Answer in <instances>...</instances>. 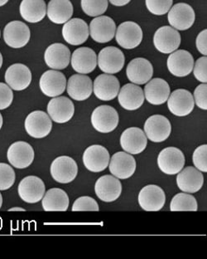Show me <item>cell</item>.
I'll use <instances>...</instances> for the list:
<instances>
[{"label": "cell", "mask_w": 207, "mask_h": 259, "mask_svg": "<svg viewBox=\"0 0 207 259\" xmlns=\"http://www.w3.org/2000/svg\"><path fill=\"white\" fill-rule=\"evenodd\" d=\"M90 121L93 127L99 133H110L119 125V114L114 107L102 105L94 109Z\"/></svg>", "instance_id": "cell-1"}, {"label": "cell", "mask_w": 207, "mask_h": 259, "mask_svg": "<svg viewBox=\"0 0 207 259\" xmlns=\"http://www.w3.org/2000/svg\"><path fill=\"white\" fill-rule=\"evenodd\" d=\"M98 66L106 74H115L120 72L125 63L124 54L116 47H106L98 55Z\"/></svg>", "instance_id": "cell-2"}, {"label": "cell", "mask_w": 207, "mask_h": 259, "mask_svg": "<svg viewBox=\"0 0 207 259\" xmlns=\"http://www.w3.org/2000/svg\"><path fill=\"white\" fill-rule=\"evenodd\" d=\"M50 171L53 180L57 182L68 184L76 179L78 174V166L72 158L62 155L53 160Z\"/></svg>", "instance_id": "cell-3"}, {"label": "cell", "mask_w": 207, "mask_h": 259, "mask_svg": "<svg viewBox=\"0 0 207 259\" xmlns=\"http://www.w3.org/2000/svg\"><path fill=\"white\" fill-rule=\"evenodd\" d=\"M26 132L30 137L36 139H41L47 137L53 128L51 118L42 111L31 112L24 123Z\"/></svg>", "instance_id": "cell-4"}, {"label": "cell", "mask_w": 207, "mask_h": 259, "mask_svg": "<svg viewBox=\"0 0 207 259\" xmlns=\"http://www.w3.org/2000/svg\"><path fill=\"white\" fill-rule=\"evenodd\" d=\"M116 42L124 49H134L143 40V31L140 26L134 22L121 23L115 32Z\"/></svg>", "instance_id": "cell-5"}, {"label": "cell", "mask_w": 207, "mask_h": 259, "mask_svg": "<svg viewBox=\"0 0 207 259\" xmlns=\"http://www.w3.org/2000/svg\"><path fill=\"white\" fill-rule=\"evenodd\" d=\"M185 164L184 154L176 147H168L159 153L158 165L162 172L167 175L179 173Z\"/></svg>", "instance_id": "cell-6"}, {"label": "cell", "mask_w": 207, "mask_h": 259, "mask_svg": "<svg viewBox=\"0 0 207 259\" xmlns=\"http://www.w3.org/2000/svg\"><path fill=\"white\" fill-rule=\"evenodd\" d=\"M153 44L161 54H170L177 50L181 44V35L175 28L164 26L155 32Z\"/></svg>", "instance_id": "cell-7"}, {"label": "cell", "mask_w": 207, "mask_h": 259, "mask_svg": "<svg viewBox=\"0 0 207 259\" xmlns=\"http://www.w3.org/2000/svg\"><path fill=\"white\" fill-rule=\"evenodd\" d=\"M110 160L111 156L107 149L99 145L89 146L83 154L84 165L94 173L105 170L108 167Z\"/></svg>", "instance_id": "cell-8"}, {"label": "cell", "mask_w": 207, "mask_h": 259, "mask_svg": "<svg viewBox=\"0 0 207 259\" xmlns=\"http://www.w3.org/2000/svg\"><path fill=\"white\" fill-rule=\"evenodd\" d=\"M168 12V22L177 30H187L193 25L196 15L193 9L187 4H177Z\"/></svg>", "instance_id": "cell-9"}, {"label": "cell", "mask_w": 207, "mask_h": 259, "mask_svg": "<svg viewBox=\"0 0 207 259\" xmlns=\"http://www.w3.org/2000/svg\"><path fill=\"white\" fill-rule=\"evenodd\" d=\"M46 187L43 181L37 176H27L21 181L18 188L19 196L28 204H35L41 200Z\"/></svg>", "instance_id": "cell-10"}, {"label": "cell", "mask_w": 207, "mask_h": 259, "mask_svg": "<svg viewBox=\"0 0 207 259\" xmlns=\"http://www.w3.org/2000/svg\"><path fill=\"white\" fill-rule=\"evenodd\" d=\"M4 39L10 48L21 49L29 42L30 29L23 22H10L4 29Z\"/></svg>", "instance_id": "cell-11"}, {"label": "cell", "mask_w": 207, "mask_h": 259, "mask_svg": "<svg viewBox=\"0 0 207 259\" xmlns=\"http://www.w3.org/2000/svg\"><path fill=\"white\" fill-rule=\"evenodd\" d=\"M144 132L147 139L152 142H163L170 136L172 125L165 116L153 115L146 120Z\"/></svg>", "instance_id": "cell-12"}, {"label": "cell", "mask_w": 207, "mask_h": 259, "mask_svg": "<svg viewBox=\"0 0 207 259\" xmlns=\"http://www.w3.org/2000/svg\"><path fill=\"white\" fill-rule=\"evenodd\" d=\"M7 157L12 166L18 169H25L30 166L34 160V151L25 141H17L10 146Z\"/></svg>", "instance_id": "cell-13"}, {"label": "cell", "mask_w": 207, "mask_h": 259, "mask_svg": "<svg viewBox=\"0 0 207 259\" xmlns=\"http://www.w3.org/2000/svg\"><path fill=\"white\" fill-rule=\"evenodd\" d=\"M138 204L145 211H159L164 208L166 195L164 190L158 185H149L143 187L138 194Z\"/></svg>", "instance_id": "cell-14"}, {"label": "cell", "mask_w": 207, "mask_h": 259, "mask_svg": "<svg viewBox=\"0 0 207 259\" xmlns=\"http://www.w3.org/2000/svg\"><path fill=\"white\" fill-rule=\"evenodd\" d=\"M168 99V107L171 113L177 116H188L195 107L193 96L189 91L177 89L170 93Z\"/></svg>", "instance_id": "cell-15"}, {"label": "cell", "mask_w": 207, "mask_h": 259, "mask_svg": "<svg viewBox=\"0 0 207 259\" xmlns=\"http://www.w3.org/2000/svg\"><path fill=\"white\" fill-rule=\"evenodd\" d=\"M89 32L94 42L106 44L115 37L116 25L110 17L98 16L90 22Z\"/></svg>", "instance_id": "cell-16"}, {"label": "cell", "mask_w": 207, "mask_h": 259, "mask_svg": "<svg viewBox=\"0 0 207 259\" xmlns=\"http://www.w3.org/2000/svg\"><path fill=\"white\" fill-rule=\"evenodd\" d=\"M40 89L44 95L57 97L62 95L67 88V78L62 72L49 70L41 75L39 81Z\"/></svg>", "instance_id": "cell-17"}, {"label": "cell", "mask_w": 207, "mask_h": 259, "mask_svg": "<svg viewBox=\"0 0 207 259\" xmlns=\"http://www.w3.org/2000/svg\"><path fill=\"white\" fill-rule=\"evenodd\" d=\"M147 144V137L140 128H128L120 137V146L125 152L130 155H138L143 152Z\"/></svg>", "instance_id": "cell-18"}, {"label": "cell", "mask_w": 207, "mask_h": 259, "mask_svg": "<svg viewBox=\"0 0 207 259\" xmlns=\"http://www.w3.org/2000/svg\"><path fill=\"white\" fill-rule=\"evenodd\" d=\"M90 35L87 23L81 19H70L62 28V36L67 44L79 46L86 42Z\"/></svg>", "instance_id": "cell-19"}, {"label": "cell", "mask_w": 207, "mask_h": 259, "mask_svg": "<svg viewBox=\"0 0 207 259\" xmlns=\"http://www.w3.org/2000/svg\"><path fill=\"white\" fill-rule=\"evenodd\" d=\"M168 71L177 77L188 76L194 67V58L188 51L176 50L168 58Z\"/></svg>", "instance_id": "cell-20"}, {"label": "cell", "mask_w": 207, "mask_h": 259, "mask_svg": "<svg viewBox=\"0 0 207 259\" xmlns=\"http://www.w3.org/2000/svg\"><path fill=\"white\" fill-rule=\"evenodd\" d=\"M110 171L116 178L126 180L131 177L135 172L136 160L130 154L127 152L115 153L111 157L108 165Z\"/></svg>", "instance_id": "cell-21"}, {"label": "cell", "mask_w": 207, "mask_h": 259, "mask_svg": "<svg viewBox=\"0 0 207 259\" xmlns=\"http://www.w3.org/2000/svg\"><path fill=\"white\" fill-rule=\"evenodd\" d=\"M120 84L116 76L111 74H101L97 76L93 85L94 95L101 101H111L117 97Z\"/></svg>", "instance_id": "cell-22"}, {"label": "cell", "mask_w": 207, "mask_h": 259, "mask_svg": "<svg viewBox=\"0 0 207 259\" xmlns=\"http://www.w3.org/2000/svg\"><path fill=\"white\" fill-rule=\"evenodd\" d=\"M97 197L102 201L113 202L119 199L122 192L120 180L112 176H104L98 179L94 185Z\"/></svg>", "instance_id": "cell-23"}, {"label": "cell", "mask_w": 207, "mask_h": 259, "mask_svg": "<svg viewBox=\"0 0 207 259\" xmlns=\"http://www.w3.org/2000/svg\"><path fill=\"white\" fill-rule=\"evenodd\" d=\"M75 112L73 102L66 97L51 99L47 105V113L51 120L57 123H66L72 120Z\"/></svg>", "instance_id": "cell-24"}, {"label": "cell", "mask_w": 207, "mask_h": 259, "mask_svg": "<svg viewBox=\"0 0 207 259\" xmlns=\"http://www.w3.org/2000/svg\"><path fill=\"white\" fill-rule=\"evenodd\" d=\"M5 81L13 90H25L32 81V72L25 65H12L5 72Z\"/></svg>", "instance_id": "cell-25"}, {"label": "cell", "mask_w": 207, "mask_h": 259, "mask_svg": "<svg viewBox=\"0 0 207 259\" xmlns=\"http://www.w3.org/2000/svg\"><path fill=\"white\" fill-rule=\"evenodd\" d=\"M126 74L128 79L133 83L143 85L152 78L153 67L149 61L145 58H134L128 65Z\"/></svg>", "instance_id": "cell-26"}, {"label": "cell", "mask_w": 207, "mask_h": 259, "mask_svg": "<svg viewBox=\"0 0 207 259\" xmlns=\"http://www.w3.org/2000/svg\"><path fill=\"white\" fill-rule=\"evenodd\" d=\"M44 60L47 67L51 69H65L71 61V52L64 44H53L46 49Z\"/></svg>", "instance_id": "cell-27"}, {"label": "cell", "mask_w": 207, "mask_h": 259, "mask_svg": "<svg viewBox=\"0 0 207 259\" xmlns=\"http://www.w3.org/2000/svg\"><path fill=\"white\" fill-rule=\"evenodd\" d=\"M177 184L182 192L193 194L202 188L204 176L196 168L186 167L177 175Z\"/></svg>", "instance_id": "cell-28"}, {"label": "cell", "mask_w": 207, "mask_h": 259, "mask_svg": "<svg viewBox=\"0 0 207 259\" xmlns=\"http://www.w3.org/2000/svg\"><path fill=\"white\" fill-rule=\"evenodd\" d=\"M118 94L120 106L128 111H135L140 108L144 102L143 89L136 84L124 85Z\"/></svg>", "instance_id": "cell-29"}, {"label": "cell", "mask_w": 207, "mask_h": 259, "mask_svg": "<svg viewBox=\"0 0 207 259\" xmlns=\"http://www.w3.org/2000/svg\"><path fill=\"white\" fill-rule=\"evenodd\" d=\"M97 66V55L90 48H79L72 56V67L80 74L92 72Z\"/></svg>", "instance_id": "cell-30"}, {"label": "cell", "mask_w": 207, "mask_h": 259, "mask_svg": "<svg viewBox=\"0 0 207 259\" xmlns=\"http://www.w3.org/2000/svg\"><path fill=\"white\" fill-rule=\"evenodd\" d=\"M67 88L68 95L79 102L88 99L92 94V81L85 74H75L71 76Z\"/></svg>", "instance_id": "cell-31"}, {"label": "cell", "mask_w": 207, "mask_h": 259, "mask_svg": "<svg viewBox=\"0 0 207 259\" xmlns=\"http://www.w3.org/2000/svg\"><path fill=\"white\" fill-rule=\"evenodd\" d=\"M170 93V87L162 78L151 79L144 88L145 98L150 104L155 106L165 103Z\"/></svg>", "instance_id": "cell-32"}, {"label": "cell", "mask_w": 207, "mask_h": 259, "mask_svg": "<svg viewBox=\"0 0 207 259\" xmlns=\"http://www.w3.org/2000/svg\"><path fill=\"white\" fill-rule=\"evenodd\" d=\"M46 14L49 20L56 24H63L72 19L73 5L70 0H51Z\"/></svg>", "instance_id": "cell-33"}, {"label": "cell", "mask_w": 207, "mask_h": 259, "mask_svg": "<svg viewBox=\"0 0 207 259\" xmlns=\"http://www.w3.org/2000/svg\"><path fill=\"white\" fill-rule=\"evenodd\" d=\"M19 10L21 16L25 21L38 23L46 16V3L44 0H23Z\"/></svg>", "instance_id": "cell-34"}, {"label": "cell", "mask_w": 207, "mask_h": 259, "mask_svg": "<svg viewBox=\"0 0 207 259\" xmlns=\"http://www.w3.org/2000/svg\"><path fill=\"white\" fill-rule=\"evenodd\" d=\"M41 200L45 211H67L69 206V197L64 190L58 188L49 190Z\"/></svg>", "instance_id": "cell-35"}, {"label": "cell", "mask_w": 207, "mask_h": 259, "mask_svg": "<svg viewBox=\"0 0 207 259\" xmlns=\"http://www.w3.org/2000/svg\"><path fill=\"white\" fill-rule=\"evenodd\" d=\"M197 208L195 197L186 193L176 194L171 201V211H197Z\"/></svg>", "instance_id": "cell-36"}, {"label": "cell", "mask_w": 207, "mask_h": 259, "mask_svg": "<svg viewBox=\"0 0 207 259\" xmlns=\"http://www.w3.org/2000/svg\"><path fill=\"white\" fill-rule=\"evenodd\" d=\"M108 0H81V8L88 16L98 17L108 9Z\"/></svg>", "instance_id": "cell-37"}, {"label": "cell", "mask_w": 207, "mask_h": 259, "mask_svg": "<svg viewBox=\"0 0 207 259\" xmlns=\"http://www.w3.org/2000/svg\"><path fill=\"white\" fill-rule=\"evenodd\" d=\"M15 182V172L9 164L0 163V190H7Z\"/></svg>", "instance_id": "cell-38"}, {"label": "cell", "mask_w": 207, "mask_h": 259, "mask_svg": "<svg viewBox=\"0 0 207 259\" xmlns=\"http://www.w3.org/2000/svg\"><path fill=\"white\" fill-rule=\"evenodd\" d=\"M146 7L151 14L164 15L168 14L173 6V0H146Z\"/></svg>", "instance_id": "cell-39"}, {"label": "cell", "mask_w": 207, "mask_h": 259, "mask_svg": "<svg viewBox=\"0 0 207 259\" xmlns=\"http://www.w3.org/2000/svg\"><path fill=\"white\" fill-rule=\"evenodd\" d=\"M99 204L93 198L80 197L74 202L72 211H99Z\"/></svg>", "instance_id": "cell-40"}, {"label": "cell", "mask_w": 207, "mask_h": 259, "mask_svg": "<svg viewBox=\"0 0 207 259\" xmlns=\"http://www.w3.org/2000/svg\"><path fill=\"white\" fill-rule=\"evenodd\" d=\"M193 164L198 170L207 172V146L202 145L195 150L192 156Z\"/></svg>", "instance_id": "cell-41"}, {"label": "cell", "mask_w": 207, "mask_h": 259, "mask_svg": "<svg viewBox=\"0 0 207 259\" xmlns=\"http://www.w3.org/2000/svg\"><path fill=\"white\" fill-rule=\"evenodd\" d=\"M207 58L206 57L200 58L196 61L193 67L194 76L197 81L206 83L207 81Z\"/></svg>", "instance_id": "cell-42"}, {"label": "cell", "mask_w": 207, "mask_h": 259, "mask_svg": "<svg viewBox=\"0 0 207 259\" xmlns=\"http://www.w3.org/2000/svg\"><path fill=\"white\" fill-rule=\"evenodd\" d=\"M14 100V93L7 84L0 82V110L10 107Z\"/></svg>", "instance_id": "cell-43"}, {"label": "cell", "mask_w": 207, "mask_h": 259, "mask_svg": "<svg viewBox=\"0 0 207 259\" xmlns=\"http://www.w3.org/2000/svg\"><path fill=\"white\" fill-rule=\"evenodd\" d=\"M194 102L196 106L202 110H207V85L200 84L194 92Z\"/></svg>", "instance_id": "cell-44"}, {"label": "cell", "mask_w": 207, "mask_h": 259, "mask_svg": "<svg viewBox=\"0 0 207 259\" xmlns=\"http://www.w3.org/2000/svg\"><path fill=\"white\" fill-rule=\"evenodd\" d=\"M207 30L201 31V32L198 34L197 37H196V49L198 51L200 52V54L202 55H207Z\"/></svg>", "instance_id": "cell-45"}, {"label": "cell", "mask_w": 207, "mask_h": 259, "mask_svg": "<svg viewBox=\"0 0 207 259\" xmlns=\"http://www.w3.org/2000/svg\"><path fill=\"white\" fill-rule=\"evenodd\" d=\"M111 3V5L114 6H117V7H122L124 5H128L131 0H108Z\"/></svg>", "instance_id": "cell-46"}, {"label": "cell", "mask_w": 207, "mask_h": 259, "mask_svg": "<svg viewBox=\"0 0 207 259\" xmlns=\"http://www.w3.org/2000/svg\"><path fill=\"white\" fill-rule=\"evenodd\" d=\"M10 211H25V209L20 207H14V208H10Z\"/></svg>", "instance_id": "cell-47"}, {"label": "cell", "mask_w": 207, "mask_h": 259, "mask_svg": "<svg viewBox=\"0 0 207 259\" xmlns=\"http://www.w3.org/2000/svg\"><path fill=\"white\" fill-rule=\"evenodd\" d=\"M8 2H9V0H0V7L6 5Z\"/></svg>", "instance_id": "cell-48"}, {"label": "cell", "mask_w": 207, "mask_h": 259, "mask_svg": "<svg viewBox=\"0 0 207 259\" xmlns=\"http://www.w3.org/2000/svg\"><path fill=\"white\" fill-rule=\"evenodd\" d=\"M3 125V116L2 115H1V113H0V129L2 128Z\"/></svg>", "instance_id": "cell-49"}, {"label": "cell", "mask_w": 207, "mask_h": 259, "mask_svg": "<svg viewBox=\"0 0 207 259\" xmlns=\"http://www.w3.org/2000/svg\"><path fill=\"white\" fill-rule=\"evenodd\" d=\"M3 64V57L2 54H1V53H0V68H1V67H2Z\"/></svg>", "instance_id": "cell-50"}, {"label": "cell", "mask_w": 207, "mask_h": 259, "mask_svg": "<svg viewBox=\"0 0 207 259\" xmlns=\"http://www.w3.org/2000/svg\"><path fill=\"white\" fill-rule=\"evenodd\" d=\"M3 204V197L2 194L0 193V208H1V206H2Z\"/></svg>", "instance_id": "cell-51"}]
</instances>
